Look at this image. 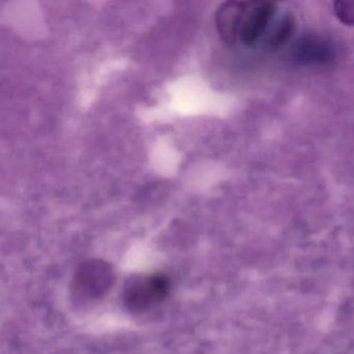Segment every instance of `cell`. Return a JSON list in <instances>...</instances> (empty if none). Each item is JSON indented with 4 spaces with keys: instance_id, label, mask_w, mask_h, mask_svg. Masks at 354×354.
<instances>
[{
    "instance_id": "3957f363",
    "label": "cell",
    "mask_w": 354,
    "mask_h": 354,
    "mask_svg": "<svg viewBox=\"0 0 354 354\" xmlns=\"http://www.w3.org/2000/svg\"><path fill=\"white\" fill-rule=\"evenodd\" d=\"M294 57L306 65L323 66L335 59V51L333 43L326 38L308 35L298 41Z\"/></svg>"
},
{
    "instance_id": "6da1fadb",
    "label": "cell",
    "mask_w": 354,
    "mask_h": 354,
    "mask_svg": "<svg viewBox=\"0 0 354 354\" xmlns=\"http://www.w3.org/2000/svg\"><path fill=\"white\" fill-rule=\"evenodd\" d=\"M277 5L273 3H246L238 26L237 42L248 48L262 44L275 20Z\"/></svg>"
},
{
    "instance_id": "277c9868",
    "label": "cell",
    "mask_w": 354,
    "mask_h": 354,
    "mask_svg": "<svg viewBox=\"0 0 354 354\" xmlns=\"http://www.w3.org/2000/svg\"><path fill=\"white\" fill-rule=\"evenodd\" d=\"M113 279V271L101 261H91L82 265L76 277V287L82 293L90 296L104 292Z\"/></svg>"
},
{
    "instance_id": "5b68a950",
    "label": "cell",
    "mask_w": 354,
    "mask_h": 354,
    "mask_svg": "<svg viewBox=\"0 0 354 354\" xmlns=\"http://www.w3.org/2000/svg\"><path fill=\"white\" fill-rule=\"evenodd\" d=\"M245 1H227L217 9L215 26L219 37L229 45H236L237 30Z\"/></svg>"
},
{
    "instance_id": "7a4b0ae2",
    "label": "cell",
    "mask_w": 354,
    "mask_h": 354,
    "mask_svg": "<svg viewBox=\"0 0 354 354\" xmlns=\"http://www.w3.org/2000/svg\"><path fill=\"white\" fill-rule=\"evenodd\" d=\"M171 291V281L162 273L134 279L124 294V302L134 312H144L160 304Z\"/></svg>"
},
{
    "instance_id": "52a82bcc",
    "label": "cell",
    "mask_w": 354,
    "mask_h": 354,
    "mask_svg": "<svg viewBox=\"0 0 354 354\" xmlns=\"http://www.w3.org/2000/svg\"><path fill=\"white\" fill-rule=\"evenodd\" d=\"M333 12L335 17L344 26H354V1H335Z\"/></svg>"
},
{
    "instance_id": "8992f818",
    "label": "cell",
    "mask_w": 354,
    "mask_h": 354,
    "mask_svg": "<svg viewBox=\"0 0 354 354\" xmlns=\"http://www.w3.org/2000/svg\"><path fill=\"white\" fill-rule=\"evenodd\" d=\"M296 26L295 17L291 14H283L279 19L274 20L263 43L270 50H279L293 38Z\"/></svg>"
}]
</instances>
